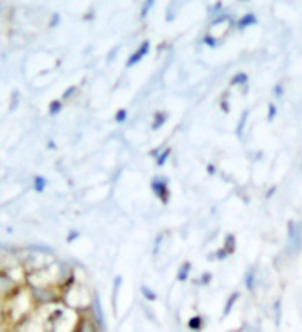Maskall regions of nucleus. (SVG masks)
<instances>
[{"mask_svg": "<svg viewBox=\"0 0 302 332\" xmlns=\"http://www.w3.org/2000/svg\"><path fill=\"white\" fill-rule=\"evenodd\" d=\"M276 117H277V106L274 104V102H269L267 104V120L269 122H272Z\"/></svg>", "mask_w": 302, "mask_h": 332, "instance_id": "nucleus-15", "label": "nucleus"}, {"mask_svg": "<svg viewBox=\"0 0 302 332\" xmlns=\"http://www.w3.org/2000/svg\"><path fill=\"white\" fill-rule=\"evenodd\" d=\"M247 80H249V78H247L246 73H237L232 80H230V87H246Z\"/></svg>", "mask_w": 302, "mask_h": 332, "instance_id": "nucleus-13", "label": "nucleus"}, {"mask_svg": "<svg viewBox=\"0 0 302 332\" xmlns=\"http://www.w3.org/2000/svg\"><path fill=\"white\" fill-rule=\"evenodd\" d=\"M254 23H256L254 14H247V16H244V18H241V22H239V28H246V27H249V25H254Z\"/></svg>", "mask_w": 302, "mask_h": 332, "instance_id": "nucleus-14", "label": "nucleus"}, {"mask_svg": "<svg viewBox=\"0 0 302 332\" xmlns=\"http://www.w3.org/2000/svg\"><path fill=\"white\" fill-rule=\"evenodd\" d=\"M286 258H297L302 253V219H288L286 223Z\"/></svg>", "mask_w": 302, "mask_h": 332, "instance_id": "nucleus-1", "label": "nucleus"}, {"mask_svg": "<svg viewBox=\"0 0 302 332\" xmlns=\"http://www.w3.org/2000/svg\"><path fill=\"white\" fill-rule=\"evenodd\" d=\"M205 327V316L203 314H194L188 320V329L189 332H201Z\"/></svg>", "mask_w": 302, "mask_h": 332, "instance_id": "nucleus-10", "label": "nucleus"}, {"mask_svg": "<svg viewBox=\"0 0 302 332\" xmlns=\"http://www.w3.org/2000/svg\"><path fill=\"white\" fill-rule=\"evenodd\" d=\"M239 299H241V292H239V290H235V292H232L226 297V302H224V307H223V318H226L228 314L232 313V309L235 307Z\"/></svg>", "mask_w": 302, "mask_h": 332, "instance_id": "nucleus-11", "label": "nucleus"}, {"mask_svg": "<svg viewBox=\"0 0 302 332\" xmlns=\"http://www.w3.org/2000/svg\"><path fill=\"white\" fill-rule=\"evenodd\" d=\"M244 286L249 293H256V290L260 288V270L258 265H251L249 269L244 272Z\"/></svg>", "mask_w": 302, "mask_h": 332, "instance_id": "nucleus-5", "label": "nucleus"}, {"mask_svg": "<svg viewBox=\"0 0 302 332\" xmlns=\"http://www.w3.org/2000/svg\"><path fill=\"white\" fill-rule=\"evenodd\" d=\"M143 313L147 314V318H149L150 322L158 323V320H156V313H154V311L150 309V307H149V306H147V304H143Z\"/></svg>", "mask_w": 302, "mask_h": 332, "instance_id": "nucleus-20", "label": "nucleus"}, {"mask_svg": "<svg viewBox=\"0 0 302 332\" xmlns=\"http://www.w3.org/2000/svg\"><path fill=\"white\" fill-rule=\"evenodd\" d=\"M62 108H64V101H53L50 106V115H57Z\"/></svg>", "mask_w": 302, "mask_h": 332, "instance_id": "nucleus-18", "label": "nucleus"}, {"mask_svg": "<svg viewBox=\"0 0 302 332\" xmlns=\"http://www.w3.org/2000/svg\"><path fill=\"white\" fill-rule=\"evenodd\" d=\"M150 189H152L154 196L161 202L163 205H168L171 200V189H170V180L165 175H154L150 179Z\"/></svg>", "mask_w": 302, "mask_h": 332, "instance_id": "nucleus-2", "label": "nucleus"}, {"mask_svg": "<svg viewBox=\"0 0 302 332\" xmlns=\"http://www.w3.org/2000/svg\"><path fill=\"white\" fill-rule=\"evenodd\" d=\"M210 281H212V274H210V272H203V274L198 278L196 284H200V286H209Z\"/></svg>", "mask_w": 302, "mask_h": 332, "instance_id": "nucleus-16", "label": "nucleus"}, {"mask_svg": "<svg viewBox=\"0 0 302 332\" xmlns=\"http://www.w3.org/2000/svg\"><path fill=\"white\" fill-rule=\"evenodd\" d=\"M5 327V316H4V304L0 302V329Z\"/></svg>", "mask_w": 302, "mask_h": 332, "instance_id": "nucleus-22", "label": "nucleus"}, {"mask_svg": "<svg viewBox=\"0 0 302 332\" xmlns=\"http://www.w3.org/2000/svg\"><path fill=\"white\" fill-rule=\"evenodd\" d=\"M152 2H154V0H147V2H145L143 9H141V18H145V14L150 11V7H152Z\"/></svg>", "mask_w": 302, "mask_h": 332, "instance_id": "nucleus-21", "label": "nucleus"}, {"mask_svg": "<svg viewBox=\"0 0 302 332\" xmlns=\"http://www.w3.org/2000/svg\"><path fill=\"white\" fill-rule=\"evenodd\" d=\"M140 290H141V295H143V302H149V304H150V302L158 301V293L154 292L150 286H147V284H141Z\"/></svg>", "mask_w": 302, "mask_h": 332, "instance_id": "nucleus-12", "label": "nucleus"}, {"mask_svg": "<svg viewBox=\"0 0 302 332\" xmlns=\"http://www.w3.org/2000/svg\"><path fill=\"white\" fill-rule=\"evenodd\" d=\"M149 41H145V43H141V46L138 50H135L131 53V57L127 58V67H131V66H136V64L140 62L141 58L145 57V55L149 53Z\"/></svg>", "mask_w": 302, "mask_h": 332, "instance_id": "nucleus-7", "label": "nucleus"}, {"mask_svg": "<svg viewBox=\"0 0 302 332\" xmlns=\"http://www.w3.org/2000/svg\"><path fill=\"white\" fill-rule=\"evenodd\" d=\"M272 96H274V99H281L285 96V87H283V83H277L276 87L272 89Z\"/></svg>", "mask_w": 302, "mask_h": 332, "instance_id": "nucleus-17", "label": "nucleus"}, {"mask_svg": "<svg viewBox=\"0 0 302 332\" xmlns=\"http://www.w3.org/2000/svg\"><path fill=\"white\" fill-rule=\"evenodd\" d=\"M154 159H156V164L158 166H165L166 161L171 157V149L170 147H158L156 151H152Z\"/></svg>", "mask_w": 302, "mask_h": 332, "instance_id": "nucleus-9", "label": "nucleus"}, {"mask_svg": "<svg viewBox=\"0 0 302 332\" xmlns=\"http://www.w3.org/2000/svg\"><path fill=\"white\" fill-rule=\"evenodd\" d=\"M191 270H193V263L189 260H184L179 265V269H177V276H175L177 281H179V283L189 281V278H191Z\"/></svg>", "mask_w": 302, "mask_h": 332, "instance_id": "nucleus-8", "label": "nucleus"}, {"mask_svg": "<svg viewBox=\"0 0 302 332\" xmlns=\"http://www.w3.org/2000/svg\"><path fill=\"white\" fill-rule=\"evenodd\" d=\"M115 120H117L118 124H124V122H126L127 120V110H118L117 113H115Z\"/></svg>", "mask_w": 302, "mask_h": 332, "instance_id": "nucleus-19", "label": "nucleus"}, {"mask_svg": "<svg viewBox=\"0 0 302 332\" xmlns=\"http://www.w3.org/2000/svg\"><path fill=\"white\" fill-rule=\"evenodd\" d=\"M20 286H22V284L9 274V270L0 269V302H4L7 297L13 295Z\"/></svg>", "mask_w": 302, "mask_h": 332, "instance_id": "nucleus-3", "label": "nucleus"}, {"mask_svg": "<svg viewBox=\"0 0 302 332\" xmlns=\"http://www.w3.org/2000/svg\"><path fill=\"white\" fill-rule=\"evenodd\" d=\"M168 119H170V113L166 110H158L152 115V119H150V129L152 131H159L168 122Z\"/></svg>", "mask_w": 302, "mask_h": 332, "instance_id": "nucleus-6", "label": "nucleus"}, {"mask_svg": "<svg viewBox=\"0 0 302 332\" xmlns=\"http://www.w3.org/2000/svg\"><path fill=\"white\" fill-rule=\"evenodd\" d=\"M235 249H237L235 233H226L224 235V239H223V244H221V246L214 251V258L219 261H223V260H226V258L232 256L233 253H235Z\"/></svg>", "mask_w": 302, "mask_h": 332, "instance_id": "nucleus-4", "label": "nucleus"}, {"mask_svg": "<svg viewBox=\"0 0 302 332\" xmlns=\"http://www.w3.org/2000/svg\"><path fill=\"white\" fill-rule=\"evenodd\" d=\"M301 173H302V163H301Z\"/></svg>", "mask_w": 302, "mask_h": 332, "instance_id": "nucleus-23", "label": "nucleus"}]
</instances>
